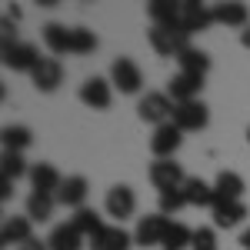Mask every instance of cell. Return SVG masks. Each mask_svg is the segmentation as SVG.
<instances>
[{
  "mask_svg": "<svg viewBox=\"0 0 250 250\" xmlns=\"http://www.w3.org/2000/svg\"><path fill=\"white\" fill-rule=\"evenodd\" d=\"M94 50H97V34L87 27H74L70 30V54L83 57V54H94Z\"/></svg>",
  "mask_w": 250,
  "mask_h": 250,
  "instance_id": "31",
  "label": "cell"
},
{
  "mask_svg": "<svg viewBox=\"0 0 250 250\" xmlns=\"http://www.w3.org/2000/svg\"><path fill=\"white\" fill-rule=\"evenodd\" d=\"M40 50L34 43H20L10 37V30L3 27V67L14 74H34V67L40 63Z\"/></svg>",
  "mask_w": 250,
  "mask_h": 250,
  "instance_id": "1",
  "label": "cell"
},
{
  "mask_svg": "<svg viewBox=\"0 0 250 250\" xmlns=\"http://www.w3.org/2000/svg\"><path fill=\"white\" fill-rule=\"evenodd\" d=\"M213 23V10L200 0H180V30L193 37V34H204Z\"/></svg>",
  "mask_w": 250,
  "mask_h": 250,
  "instance_id": "6",
  "label": "cell"
},
{
  "mask_svg": "<svg viewBox=\"0 0 250 250\" xmlns=\"http://www.w3.org/2000/svg\"><path fill=\"white\" fill-rule=\"evenodd\" d=\"M147 40L160 57H180L187 47H190V37L180 34V30H167V27H150L147 30Z\"/></svg>",
  "mask_w": 250,
  "mask_h": 250,
  "instance_id": "8",
  "label": "cell"
},
{
  "mask_svg": "<svg viewBox=\"0 0 250 250\" xmlns=\"http://www.w3.org/2000/svg\"><path fill=\"white\" fill-rule=\"evenodd\" d=\"M167 227H170V217L164 213H147L137 220V230H134V244L137 247H160L164 237H167Z\"/></svg>",
  "mask_w": 250,
  "mask_h": 250,
  "instance_id": "4",
  "label": "cell"
},
{
  "mask_svg": "<svg viewBox=\"0 0 250 250\" xmlns=\"http://www.w3.org/2000/svg\"><path fill=\"white\" fill-rule=\"evenodd\" d=\"M190 250H217V233H213V227H197Z\"/></svg>",
  "mask_w": 250,
  "mask_h": 250,
  "instance_id": "33",
  "label": "cell"
},
{
  "mask_svg": "<svg viewBox=\"0 0 250 250\" xmlns=\"http://www.w3.org/2000/svg\"><path fill=\"white\" fill-rule=\"evenodd\" d=\"M110 83H114V90H120V94H140V87H144L140 63L130 60V57H117L110 63Z\"/></svg>",
  "mask_w": 250,
  "mask_h": 250,
  "instance_id": "3",
  "label": "cell"
},
{
  "mask_svg": "<svg viewBox=\"0 0 250 250\" xmlns=\"http://www.w3.org/2000/svg\"><path fill=\"white\" fill-rule=\"evenodd\" d=\"M147 14L154 20V27H167V30H180V0H150ZM184 34V30H180Z\"/></svg>",
  "mask_w": 250,
  "mask_h": 250,
  "instance_id": "16",
  "label": "cell"
},
{
  "mask_svg": "<svg viewBox=\"0 0 250 250\" xmlns=\"http://www.w3.org/2000/svg\"><path fill=\"white\" fill-rule=\"evenodd\" d=\"M173 104L167 90H150V94L140 97V104H137V117L144 120V124H154V127H164V124H170L173 120Z\"/></svg>",
  "mask_w": 250,
  "mask_h": 250,
  "instance_id": "2",
  "label": "cell"
},
{
  "mask_svg": "<svg viewBox=\"0 0 250 250\" xmlns=\"http://www.w3.org/2000/svg\"><path fill=\"white\" fill-rule=\"evenodd\" d=\"M0 140H3V150H14V154H23L30 144H34V130L23 127V124H7L0 130Z\"/></svg>",
  "mask_w": 250,
  "mask_h": 250,
  "instance_id": "24",
  "label": "cell"
},
{
  "mask_svg": "<svg viewBox=\"0 0 250 250\" xmlns=\"http://www.w3.org/2000/svg\"><path fill=\"white\" fill-rule=\"evenodd\" d=\"M177 63H180V70H184V74L207 77V70H210V54H204V50H197V47H187V50L177 57Z\"/></svg>",
  "mask_w": 250,
  "mask_h": 250,
  "instance_id": "28",
  "label": "cell"
},
{
  "mask_svg": "<svg viewBox=\"0 0 250 250\" xmlns=\"http://www.w3.org/2000/svg\"><path fill=\"white\" fill-rule=\"evenodd\" d=\"M200 90H204V77H197V74H184V70H177L167 83V97H170L173 104H187V100H200Z\"/></svg>",
  "mask_w": 250,
  "mask_h": 250,
  "instance_id": "13",
  "label": "cell"
},
{
  "mask_svg": "<svg viewBox=\"0 0 250 250\" xmlns=\"http://www.w3.org/2000/svg\"><path fill=\"white\" fill-rule=\"evenodd\" d=\"M70 224H74V227L80 230V237H83V240H94L97 233H100L104 227H107V224H104V217H100L97 210H90V207L77 210L74 217H70Z\"/></svg>",
  "mask_w": 250,
  "mask_h": 250,
  "instance_id": "27",
  "label": "cell"
},
{
  "mask_svg": "<svg viewBox=\"0 0 250 250\" xmlns=\"http://www.w3.org/2000/svg\"><path fill=\"white\" fill-rule=\"evenodd\" d=\"M150 184H154V190H173V187H184L187 184V173H184V167L177 164V160H154L150 164Z\"/></svg>",
  "mask_w": 250,
  "mask_h": 250,
  "instance_id": "10",
  "label": "cell"
},
{
  "mask_svg": "<svg viewBox=\"0 0 250 250\" xmlns=\"http://www.w3.org/2000/svg\"><path fill=\"white\" fill-rule=\"evenodd\" d=\"M70 30L74 27H63V23H47L43 27V47L50 54H70Z\"/></svg>",
  "mask_w": 250,
  "mask_h": 250,
  "instance_id": "26",
  "label": "cell"
},
{
  "mask_svg": "<svg viewBox=\"0 0 250 250\" xmlns=\"http://www.w3.org/2000/svg\"><path fill=\"white\" fill-rule=\"evenodd\" d=\"M114 100V83L107 77H87L80 83V104H87L90 110H107Z\"/></svg>",
  "mask_w": 250,
  "mask_h": 250,
  "instance_id": "11",
  "label": "cell"
},
{
  "mask_svg": "<svg viewBox=\"0 0 250 250\" xmlns=\"http://www.w3.org/2000/svg\"><path fill=\"white\" fill-rule=\"evenodd\" d=\"M184 144V130L177 124H164V127H154V137H150V154L154 160H173V154L180 150Z\"/></svg>",
  "mask_w": 250,
  "mask_h": 250,
  "instance_id": "9",
  "label": "cell"
},
{
  "mask_svg": "<svg viewBox=\"0 0 250 250\" xmlns=\"http://www.w3.org/2000/svg\"><path fill=\"white\" fill-rule=\"evenodd\" d=\"M240 247H244V250H250V227H247L244 233H240Z\"/></svg>",
  "mask_w": 250,
  "mask_h": 250,
  "instance_id": "37",
  "label": "cell"
},
{
  "mask_svg": "<svg viewBox=\"0 0 250 250\" xmlns=\"http://www.w3.org/2000/svg\"><path fill=\"white\" fill-rule=\"evenodd\" d=\"M213 190H217V200H240L247 184H244V177L237 170H220L217 180H213Z\"/></svg>",
  "mask_w": 250,
  "mask_h": 250,
  "instance_id": "22",
  "label": "cell"
},
{
  "mask_svg": "<svg viewBox=\"0 0 250 250\" xmlns=\"http://www.w3.org/2000/svg\"><path fill=\"white\" fill-rule=\"evenodd\" d=\"M23 173H30V167H27L23 154L3 150V157H0V177H7V180H20Z\"/></svg>",
  "mask_w": 250,
  "mask_h": 250,
  "instance_id": "30",
  "label": "cell"
},
{
  "mask_svg": "<svg viewBox=\"0 0 250 250\" xmlns=\"http://www.w3.org/2000/svg\"><path fill=\"white\" fill-rule=\"evenodd\" d=\"M213 23H220V27H250V10L247 3H240V0H227V3H213Z\"/></svg>",
  "mask_w": 250,
  "mask_h": 250,
  "instance_id": "15",
  "label": "cell"
},
{
  "mask_svg": "<svg viewBox=\"0 0 250 250\" xmlns=\"http://www.w3.org/2000/svg\"><path fill=\"white\" fill-rule=\"evenodd\" d=\"M193 244V230L187 224H180V220H170V227H167V237H164V244L160 250H187Z\"/></svg>",
  "mask_w": 250,
  "mask_h": 250,
  "instance_id": "29",
  "label": "cell"
},
{
  "mask_svg": "<svg viewBox=\"0 0 250 250\" xmlns=\"http://www.w3.org/2000/svg\"><path fill=\"white\" fill-rule=\"evenodd\" d=\"M30 80H34V87H37L40 94H54L60 83H63V63H60L57 57H43L37 67H34Z\"/></svg>",
  "mask_w": 250,
  "mask_h": 250,
  "instance_id": "14",
  "label": "cell"
},
{
  "mask_svg": "<svg viewBox=\"0 0 250 250\" xmlns=\"http://www.w3.org/2000/svg\"><path fill=\"white\" fill-rule=\"evenodd\" d=\"M184 207H190V204H187V193H184V187H173V190H164V193H160V213H164V217L180 213Z\"/></svg>",
  "mask_w": 250,
  "mask_h": 250,
  "instance_id": "32",
  "label": "cell"
},
{
  "mask_svg": "<svg viewBox=\"0 0 250 250\" xmlns=\"http://www.w3.org/2000/svg\"><path fill=\"white\" fill-rule=\"evenodd\" d=\"M17 250H50V244H47V240H37V237H30V240H27L23 247H17Z\"/></svg>",
  "mask_w": 250,
  "mask_h": 250,
  "instance_id": "34",
  "label": "cell"
},
{
  "mask_svg": "<svg viewBox=\"0 0 250 250\" xmlns=\"http://www.w3.org/2000/svg\"><path fill=\"white\" fill-rule=\"evenodd\" d=\"M47 244H50V250H80L83 237H80V230L74 224H57L50 230V237H47Z\"/></svg>",
  "mask_w": 250,
  "mask_h": 250,
  "instance_id": "25",
  "label": "cell"
},
{
  "mask_svg": "<svg viewBox=\"0 0 250 250\" xmlns=\"http://www.w3.org/2000/svg\"><path fill=\"white\" fill-rule=\"evenodd\" d=\"M87 193H90L87 177H80V173L63 177V184H60V190H57V204H63V207H70V210L77 213L87 207Z\"/></svg>",
  "mask_w": 250,
  "mask_h": 250,
  "instance_id": "12",
  "label": "cell"
},
{
  "mask_svg": "<svg viewBox=\"0 0 250 250\" xmlns=\"http://www.w3.org/2000/svg\"><path fill=\"white\" fill-rule=\"evenodd\" d=\"M27 177H30V187H34V190H40V193H54V197H57L60 184H63L60 170L54 167V164H43V160H40V164H34Z\"/></svg>",
  "mask_w": 250,
  "mask_h": 250,
  "instance_id": "19",
  "label": "cell"
},
{
  "mask_svg": "<svg viewBox=\"0 0 250 250\" xmlns=\"http://www.w3.org/2000/svg\"><path fill=\"white\" fill-rule=\"evenodd\" d=\"M184 193H187V204H190V207H210V210H213V204H217V190H213V184L200 180V177H187Z\"/></svg>",
  "mask_w": 250,
  "mask_h": 250,
  "instance_id": "21",
  "label": "cell"
},
{
  "mask_svg": "<svg viewBox=\"0 0 250 250\" xmlns=\"http://www.w3.org/2000/svg\"><path fill=\"white\" fill-rule=\"evenodd\" d=\"M54 207H57V197L54 193H40V190H30L27 197V217L34 224H47L54 217Z\"/></svg>",
  "mask_w": 250,
  "mask_h": 250,
  "instance_id": "23",
  "label": "cell"
},
{
  "mask_svg": "<svg viewBox=\"0 0 250 250\" xmlns=\"http://www.w3.org/2000/svg\"><path fill=\"white\" fill-rule=\"evenodd\" d=\"M34 237V220L30 217H7L3 227H0V244L3 247H23L27 240Z\"/></svg>",
  "mask_w": 250,
  "mask_h": 250,
  "instance_id": "17",
  "label": "cell"
},
{
  "mask_svg": "<svg viewBox=\"0 0 250 250\" xmlns=\"http://www.w3.org/2000/svg\"><path fill=\"white\" fill-rule=\"evenodd\" d=\"M247 144H250V127H247Z\"/></svg>",
  "mask_w": 250,
  "mask_h": 250,
  "instance_id": "38",
  "label": "cell"
},
{
  "mask_svg": "<svg viewBox=\"0 0 250 250\" xmlns=\"http://www.w3.org/2000/svg\"><path fill=\"white\" fill-rule=\"evenodd\" d=\"M240 43L250 50V27H244V30H240Z\"/></svg>",
  "mask_w": 250,
  "mask_h": 250,
  "instance_id": "36",
  "label": "cell"
},
{
  "mask_svg": "<svg viewBox=\"0 0 250 250\" xmlns=\"http://www.w3.org/2000/svg\"><path fill=\"white\" fill-rule=\"evenodd\" d=\"M134 247V233H127L120 224L117 227H104L90 240V250H130Z\"/></svg>",
  "mask_w": 250,
  "mask_h": 250,
  "instance_id": "20",
  "label": "cell"
},
{
  "mask_svg": "<svg viewBox=\"0 0 250 250\" xmlns=\"http://www.w3.org/2000/svg\"><path fill=\"white\" fill-rule=\"evenodd\" d=\"M104 210L107 217H114V220H127V217H134L137 213V193L134 187H127V184H114L110 190H107V200H104Z\"/></svg>",
  "mask_w": 250,
  "mask_h": 250,
  "instance_id": "7",
  "label": "cell"
},
{
  "mask_svg": "<svg viewBox=\"0 0 250 250\" xmlns=\"http://www.w3.org/2000/svg\"><path fill=\"white\" fill-rule=\"evenodd\" d=\"M173 124L184 130V134H193V130H204L210 124V107L204 100H187V104H177L173 107Z\"/></svg>",
  "mask_w": 250,
  "mask_h": 250,
  "instance_id": "5",
  "label": "cell"
},
{
  "mask_svg": "<svg viewBox=\"0 0 250 250\" xmlns=\"http://www.w3.org/2000/svg\"><path fill=\"white\" fill-rule=\"evenodd\" d=\"M10 193H14V180L0 177V200H10Z\"/></svg>",
  "mask_w": 250,
  "mask_h": 250,
  "instance_id": "35",
  "label": "cell"
},
{
  "mask_svg": "<svg viewBox=\"0 0 250 250\" xmlns=\"http://www.w3.org/2000/svg\"><path fill=\"white\" fill-rule=\"evenodd\" d=\"M210 213H213V227L217 230H230V227H237L247 217V204L244 200H217Z\"/></svg>",
  "mask_w": 250,
  "mask_h": 250,
  "instance_id": "18",
  "label": "cell"
}]
</instances>
